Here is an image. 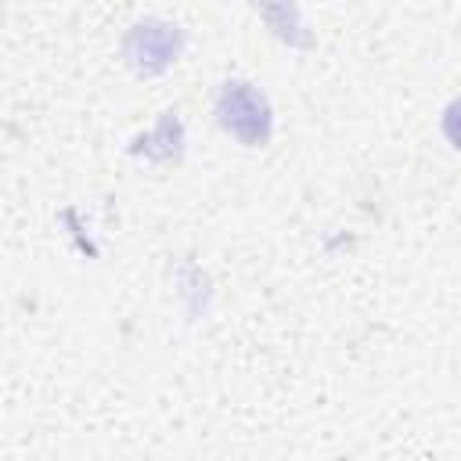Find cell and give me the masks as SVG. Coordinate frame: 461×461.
<instances>
[{
    "label": "cell",
    "instance_id": "obj_1",
    "mask_svg": "<svg viewBox=\"0 0 461 461\" xmlns=\"http://www.w3.org/2000/svg\"><path fill=\"white\" fill-rule=\"evenodd\" d=\"M216 119L227 133H234L241 144L249 148H259L270 140V130H274V115H270V104L267 97L249 86V83H227L216 97Z\"/></svg>",
    "mask_w": 461,
    "mask_h": 461
},
{
    "label": "cell",
    "instance_id": "obj_2",
    "mask_svg": "<svg viewBox=\"0 0 461 461\" xmlns=\"http://www.w3.org/2000/svg\"><path fill=\"white\" fill-rule=\"evenodd\" d=\"M180 47H184V32H180L176 25L155 22V18L133 25V29L126 32V40H122V54H126L130 68L140 72V76L166 72V68L176 61Z\"/></svg>",
    "mask_w": 461,
    "mask_h": 461
},
{
    "label": "cell",
    "instance_id": "obj_3",
    "mask_svg": "<svg viewBox=\"0 0 461 461\" xmlns=\"http://www.w3.org/2000/svg\"><path fill=\"white\" fill-rule=\"evenodd\" d=\"M256 7H259L263 22L274 29L277 40H285L292 47H310L313 43L310 32H306V25L299 22V11H295L292 0H256Z\"/></svg>",
    "mask_w": 461,
    "mask_h": 461
},
{
    "label": "cell",
    "instance_id": "obj_4",
    "mask_svg": "<svg viewBox=\"0 0 461 461\" xmlns=\"http://www.w3.org/2000/svg\"><path fill=\"white\" fill-rule=\"evenodd\" d=\"M180 144H184L180 119H176L173 112H166L162 122L155 126V133L137 137L130 151H133V155H148V158H180Z\"/></svg>",
    "mask_w": 461,
    "mask_h": 461
},
{
    "label": "cell",
    "instance_id": "obj_5",
    "mask_svg": "<svg viewBox=\"0 0 461 461\" xmlns=\"http://www.w3.org/2000/svg\"><path fill=\"white\" fill-rule=\"evenodd\" d=\"M443 133H447V140H450L454 148H461V97L450 101L447 112H443Z\"/></svg>",
    "mask_w": 461,
    "mask_h": 461
}]
</instances>
